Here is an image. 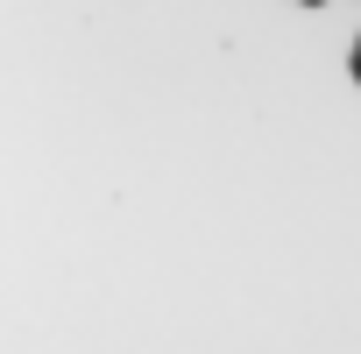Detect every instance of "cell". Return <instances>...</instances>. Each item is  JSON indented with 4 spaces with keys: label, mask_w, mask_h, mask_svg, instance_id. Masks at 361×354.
<instances>
[{
    "label": "cell",
    "mask_w": 361,
    "mask_h": 354,
    "mask_svg": "<svg viewBox=\"0 0 361 354\" xmlns=\"http://www.w3.org/2000/svg\"><path fill=\"white\" fill-rule=\"evenodd\" d=\"M347 64H354V85H361V43H354V57H347Z\"/></svg>",
    "instance_id": "1"
},
{
    "label": "cell",
    "mask_w": 361,
    "mask_h": 354,
    "mask_svg": "<svg viewBox=\"0 0 361 354\" xmlns=\"http://www.w3.org/2000/svg\"><path fill=\"white\" fill-rule=\"evenodd\" d=\"M305 8H326V0H305Z\"/></svg>",
    "instance_id": "2"
}]
</instances>
